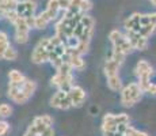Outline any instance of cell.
Wrapping results in <instances>:
<instances>
[{
  "instance_id": "6da1fadb",
  "label": "cell",
  "mask_w": 156,
  "mask_h": 136,
  "mask_svg": "<svg viewBox=\"0 0 156 136\" xmlns=\"http://www.w3.org/2000/svg\"><path fill=\"white\" fill-rule=\"evenodd\" d=\"M143 90L140 89V86L133 82V83H129L128 86H125L124 89H121V104L124 106H133L134 104L141 99L143 97Z\"/></svg>"
},
{
  "instance_id": "7a4b0ae2",
  "label": "cell",
  "mask_w": 156,
  "mask_h": 136,
  "mask_svg": "<svg viewBox=\"0 0 156 136\" xmlns=\"http://www.w3.org/2000/svg\"><path fill=\"white\" fill-rule=\"evenodd\" d=\"M134 74H136V76L139 78V82H137V84L140 86V89L143 90V91H147L148 90V87L151 86V75L154 74V68H152V65L149 64L147 60H140L139 63L136 64V68H134Z\"/></svg>"
},
{
  "instance_id": "3957f363",
  "label": "cell",
  "mask_w": 156,
  "mask_h": 136,
  "mask_svg": "<svg viewBox=\"0 0 156 136\" xmlns=\"http://www.w3.org/2000/svg\"><path fill=\"white\" fill-rule=\"evenodd\" d=\"M129 116L125 113L121 114H106L102 123V132H118V127L129 124Z\"/></svg>"
},
{
  "instance_id": "277c9868",
  "label": "cell",
  "mask_w": 156,
  "mask_h": 136,
  "mask_svg": "<svg viewBox=\"0 0 156 136\" xmlns=\"http://www.w3.org/2000/svg\"><path fill=\"white\" fill-rule=\"evenodd\" d=\"M109 38L113 44V49L117 50V52H121L126 56L128 53H130L132 50H133L130 42L128 41L126 35L122 34L119 30H112L109 34Z\"/></svg>"
},
{
  "instance_id": "5b68a950",
  "label": "cell",
  "mask_w": 156,
  "mask_h": 136,
  "mask_svg": "<svg viewBox=\"0 0 156 136\" xmlns=\"http://www.w3.org/2000/svg\"><path fill=\"white\" fill-rule=\"evenodd\" d=\"M53 119L48 114H42V116H38L33 120L31 125L29 127V129L26 131L25 136H40L46 128L52 127Z\"/></svg>"
},
{
  "instance_id": "8992f818",
  "label": "cell",
  "mask_w": 156,
  "mask_h": 136,
  "mask_svg": "<svg viewBox=\"0 0 156 136\" xmlns=\"http://www.w3.org/2000/svg\"><path fill=\"white\" fill-rule=\"evenodd\" d=\"M50 82L58 90L68 93L71 90V87L73 86V76H72V74H60V72H57L50 79Z\"/></svg>"
},
{
  "instance_id": "52a82bcc",
  "label": "cell",
  "mask_w": 156,
  "mask_h": 136,
  "mask_svg": "<svg viewBox=\"0 0 156 136\" xmlns=\"http://www.w3.org/2000/svg\"><path fill=\"white\" fill-rule=\"evenodd\" d=\"M35 10H37V4H35V2H31V0H23V2H18L16 8H15L18 17L25 18V19H29V18L34 17Z\"/></svg>"
},
{
  "instance_id": "ba28073f",
  "label": "cell",
  "mask_w": 156,
  "mask_h": 136,
  "mask_svg": "<svg viewBox=\"0 0 156 136\" xmlns=\"http://www.w3.org/2000/svg\"><path fill=\"white\" fill-rule=\"evenodd\" d=\"M50 106H53L56 109H61V110H67V109H69L72 105H71L68 93L58 90V91L50 98Z\"/></svg>"
},
{
  "instance_id": "9c48e42d",
  "label": "cell",
  "mask_w": 156,
  "mask_h": 136,
  "mask_svg": "<svg viewBox=\"0 0 156 136\" xmlns=\"http://www.w3.org/2000/svg\"><path fill=\"white\" fill-rule=\"evenodd\" d=\"M126 38L128 41L130 42L132 48L133 49H139V50H145L147 46H148V38L143 37L141 34L136 31H130V30H126Z\"/></svg>"
},
{
  "instance_id": "30bf717a",
  "label": "cell",
  "mask_w": 156,
  "mask_h": 136,
  "mask_svg": "<svg viewBox=\"0 0 156 136\" xmlns=\"http://www.w3.org/2000/svg\"><path fill=\"white\" fill-rule=\"evenodd\" d=\"M31 60L35 64H42V63L49 61V53H48V50H46L45 38L34 48V50H33V53H31Z\"/></svg>"
},
{
  "instance_id": "8fae6325",
  "label": "cell",
  "mask_w": 156,
  "mask_h": 136,
  "mask_svg": "<svg viewBox=\"0 0 156 136\" xmlns=\"http://www.w3.org/2000/svg\"><path fill=\"white\" fill-rule=\"evenodd\" d=\"M68 95H69L71 105L75 108H80L86 101V91L79 86H72L68 91Z\"/></svg>"
},
{
  "instance_id": "7c38bea8",
  "label": "cell",
  "mask_w": 156,
  "mask_h": 136,
  "mask_svg": "<svg viewBox=\"0 0 156 136\" xmlns=\"http://www.w3.org/2000/svg\"><path fill=\"white\" fill-rule=\"evenodd\" d=\"M67 63L71 65L72 69H83L86 67V63L83 60L82 54L76 53L75 50H71V49H67Z\"/></svg>"
},
{
  "instance_id": "4fadbf2b",
  "label": "cell",
  "mask_w": 156,
  "mask_h": 136,
  "mask_svg": "<svg viewBox=\"0 0 156 136\" xmlns=\"http://www.w3.org/2000/svg\"><path fill=\"white\" fill-rule=\"evenodd\" d=\"M140 17H141V14L134 13V14H132L129 18H126V20H125V23H124L125 29L130 30V31L139 33V30H140Z\"/></svg>"
},
{
  "instance_id": "5bb4252c",
  "label": "cell",
  "mask_w": 156,
  "mask_h": 136,
  "mask_svg": "<svg viewBox=\"0 0 156 136\" xmlns=\"http://www.w3.org/2000/svg\"><path fill=\"white\" fill-rule=\"evenodd\" d=\"M35 89H37V84H35V82L29 80V79H26L22 84H20V93H22L25 97H27L29 99L31 98L33 94H34Z\"/></svg>"
},
{
  "instance_id": "9a60e30c",
  "label": "cell",
  "mask_w": 156,
  "mask_h": 136,
  "mask_svg": "<svg viewBox=\"0 0 156 136\" xmlns=\"http://www.w3.org/2000/svg\"><path fill=\"white\" fill-rule=\"evenodd\" d=\"M105 75L107 78L109 76H113V75H118V71H119V64L115 63L114 60L109 59L106 63H105Z\"/></svg>"
},
{
  "instance_id": "2e32d148",
  "label": "cell",
  "mask_w": 156,
  "mask_h": 136,
  "mask_svg": "<svg viewBox=\"0 0 156 136\" xmlns=\"http://www.w3.org/2000/svg\"><path fill=\"white\" fill-rule=\"evenodd\" d=\"M8 78H10V84H16V86H20L26 80L25 75L18 69H11L10 74H8Z\"/></svg>"
},
{
  "instance_id": "e0dca14e",
  "label": "cell",
  "mask_w": 156,
  "mask_h": 136,
  "mask_svg": "<svg viewBox=\"0 0 156 136\" xmlns=\"http://www.w3.org/2000/svg\"><path fill=\"white\" fill-rule=\"evenodd\" d=\"M107 86H109V89L113 90V91H118V90H121L122 89L121 78H119L118 75L109 76V78H107Z\"/></svg>"
},
{
  "instance_id": "ac0fdd59",
  "label": "cell",
  "mask_w": 156,
  "mask_h": 136,
  "mask_svg": "<svg viewBox=\"0 0 156 136\" xmlns=\"http://www.w3.org/2000/svg\"><path fill=\"white\" fill-rule=\"evenodd\" d=\"M48 25H49V20L44 17L42 13L33 17V27L34 29H45Z\"/></svg>"
},
{
  "instance_id": "d6986e66",
  "label": "cell",
  "mask_w": 156,
  "mask_h": 136,
  "mask_svg": "<svg viewBox=\"0 0 156 136\" xmlns=\"http://www.w3.org/2000/svg\"><path fill=\"white\" fill-rule=\"evenodd\" d=\"M16 57H18L16 49H14V48L10 45V46L7 48V50H5V53H4V56H3V59H4V60H8V61H14V60H16Z\"/></svg>"
},
{
  "instance_id": "ffe728a7",
  "label": "cell",
  "mask_w": 156,
  "mask_h": 136,
  "mask_svg": "<svg viewBox=\"0 0 156 136\" xmlns=\"http://www.w3.org/2000/svg\"><path fill=\"white\" fill-rule=\"evenodd\" d=\"M15 38L19 44H26L29 41V31H15Z\"/></svg>"
},
{
  "instance_id": "44dd1931",
  "label": "cell",
  "mask_w": 156,
  "mask_h": 136,
  "mask_svg": "<svg viewBox=\"0 0 156 136\" xmlns=\"http://www.w3.org/2000/svg\"><path fill=\"white\" fill-rule=\"evenodd\" d=\"M124 136H149L148 134H145V132H141V131H137V129H134L133 127L129 125L126 128V131H125Z\"/></svg>"
},
{
  "instance_id": "7402d4cb",
  "label": "cell",
  "mask_w": 156,
  "mask_h": 136,
  "mask_svg": "<svg viewBox=\"0 0 156 136\" xmlns=\"http://www.w3.org/2000/svg\"><path fill=\"white\" fill-rule=\"evenodd\" d=\"M12 113V108L8 104H0V116L2 117H8Z\"/></svg>"
},
{
  "instance_id": "603a6c76",
  "label": "cell",
  "mask_w": 156,
  "mask_h": 136,
  "mask_svg": "<svg viewBox=\"0 0 156 136\" xmlns=\"http://www.w3.org/2000/svg\"><path fill=\"white\" fill-rule=\"evenodd\" d=\"M112 60H114L115 63H118L119 65L124 63V60H125V54L124 53H121V52H117V50H114L113 49V52H112V57H110Z\"/></svg>"
},
{
  "instance_id": "cb8c5ba5",
  "label": "cell",
  "mask_w": 156,
  "mask_h": 136,
  "mask_svg": "<svg viewBox=\"0 0 156 136\" xmlns=\"http://www.w3.org/2000/svg\"><path fill=\"white\" fill-rule=\"evenodd\" d=\"M10 46V42H8V38H4V40H0V59H3L7 48Z\"/></svg>"
},
{
  "instance_id": "d4e9b609",
  "label": "cell",
  "mask_w": 156,
  "mask_h": 136,
  "mask_svg": "<svg viewBox=\"0 0 156 136\" xmlns=\"http://www.w3.org/2000/svg\"><path fill=\"white\" fill-rule=\"evenodd\" d=\"M3 17L7 18V19L10 20L11 23H14L15 20H16V18H18V14H16V11L14 10V11H8V13H4V14H3Z\"/></svg>"
},
{
  "instance_id": "484cf974",
  "label": "cell",
  "mask_w": 156,
  "mask_h": 136,
  "mask_svg": "<svg viewBox=\"0 0 156 136\" xmlns=\"http://www.w3.org/2000/svg\"><path fill=\"white\" fill-rule=\"evenodd\" d=\"M8 131H10V125H8V123L0 120V136H4Z\"/></svg>"
},
{
  "instance_id": "4316f807",
  "label": "cell",
  "mask_w": 156,
  "mask_h": 136,
  "mask_svg": "<svg viewBox=\"0 0 156 136\" xmlns=\"http://www.w3.org/2000/svg\"><path fill=\"white\" fill-rule=\"evenodd\" d=\"M40 136H55V129H53L52 127H49V128L45 129V131Z\"/></svg>"
},
{
  "instance_id": "83f0119b",
  "label": "cell",
  "mask_w": 156,
  "mask_h": 136,
  "mask_svg": "<svg viewBox=\"0 0 156 136\" xmlns=\"http://www.w3.org/2000/svg\"><path fill=\"white\" fill-rule=\"evenodd\" d=\"M147 93H149L151 95H156V83L151 84V86L148 87V90H147Z\"/></svg>"
},
{
  "instance_id": "f1b7e54d",
  "label": "cell",
  "mask_w": 156,
  "mask_h": 136,
  "mask_svg": "<svg viewBox=\"0 0 156 136\" xmlns=\"http://www.w3.org/2000/svg\"><path fill=\"white\" fill-rule=\"evenodd\" d=\"M148 18H149V22L152 25L156 26V13H152V14H148Z\"/></svg>"
},
{
  "instance_id": "f546056e",
  "label": "cell",
  "mask_w": 156,
  "mask_h": 136,
  "mask_svg": "<svg viewBox=\"0 0 156 136\" xmlns=\"http://www.w3.org/2000/svg\"><path fill=\"white\" fill-rule=\"evenodd\" d=\"M4 38H7V34L4 31H0V40H4Z\"/></svg>"
},
{
  "instance_id": "4dcf8cb0",
  "label": "cell",
  "mask_w": 156,
  "mask_h": 136,
  "mask_svg": "<svg viewBox=\"0 0 156 136\" xmlns=\"http://www.w3.org/2000/svg\"><path fill=\"white\" fill-rule=\"evenodd\" d=\"M151 3H152V4H154L155 7H156V0H151Z\"/></svg>"
},
{
  "instance_id": "1f68e13d",
  "label": "cell",
  "mask_w": 156,
  "mask_h": 136,
  "mask_svg": "<svg viewBox=\"0 0 156 136\" xmlns=\"http://www.w3.org/2000/svg\"><path fill=\"white\" fill-rule=\"evenodd\" d=\"M3 17V13H2V11H0V18H2Z\"/></svg>"
}]
</instances>
